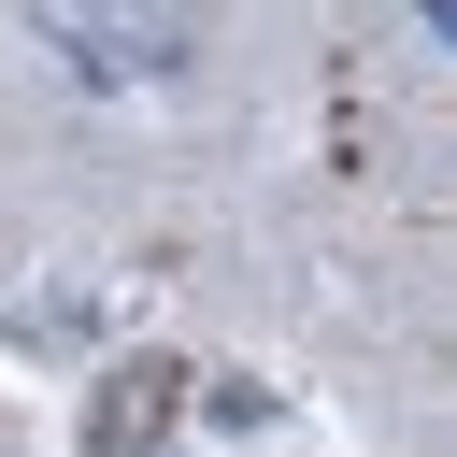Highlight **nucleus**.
<instances>
[{"label": "nucleus", "mask_w": 457, "mask_h": 457, "mask_svg": "<svg viewBox=\"0 0 457 457\" xmlns=\"http://www.w3.org/2000/svg\"><path fill=\"white\" fill-rule=\"evenodd\" d=\"M414 14H428V29H443V43H457V0H414Z\"/></svg>", "instance_id": "obj_1"}]
</instances>
